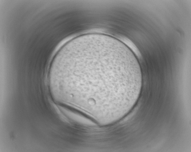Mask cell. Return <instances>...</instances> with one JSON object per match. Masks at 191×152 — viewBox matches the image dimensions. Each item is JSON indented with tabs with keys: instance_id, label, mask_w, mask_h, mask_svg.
<instances>
[{
	"instance_id": "obj_1",
	"label": "cell",
	"mask_w": 191,
	"mask_h": 152,
	"mask_svg": "<svg viewBox=\"0 0 191 152\" xmlns=\"http://www.w3.org/2000/svg\"><path fill=\"white\" fill-rule=\"evenodd\" d=\"M56 78L75 107L96 118H117L133 107L143 75L135 55L121 41L101 33L75 38L59 59Z\"/></svg>"
}]
</instances>
